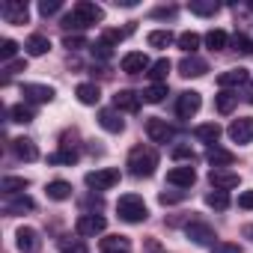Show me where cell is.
<instances>
[{
	"label": "cell",
	"mask_w": 253,
	"mask_h": 253,
	"mask_svg": "<svg viewBox=\"0 0 253 253\" xmlns=\"http://www.w3.org/2000/svg\"><path fill=\"white\" fill-rule=\"evenodd\" d=\"M158 167V152L152 146H134L128 152V170L134 176H152Z\"/></svg>",
	"instance_id": "cell-1"
},
{
	"label": "cell",
	"mask_w": 253,
	"mask_h": 253,
	"mask_svg": "<svg viewBox=\"0 0 253 253\" xmlns=\"http://www.w3.org/2000/svg\"><path fill=\"white\" fill-rule=\"evenodd\" d=\"M116 211H119V217H122L125 223H143V220L149 217V209H146L143 197H137V194H125V197H119Z\"/></svg>",
	"instance_id": "cell-2"
},
{
	"label": "cell",
	"mask_w": 253,
	"mask_h": 253,
	"mask_svg": "<svg viewBox=\"0 0 253 253\" xmlns=\"http://www.w3.org/2000/svg\"><path fill=\"white\" fill-rule=\"evenodd\" d=\"M84 182H86V188H92V191H110V188L119 182V170H113V167L89 170V173L84 176Z\"/></svg>",
	"instance_id": "cell-3"
},
{
	"label": "cell",
	"mask_w": 253,
	"mask_h": 253,
	"mask_svg": "<svg viewBox=\"0 0 253 253\" xmlns=\"http://www.w3.org/2000/svg\"><path fill=\"white\" fill-rule=\"evenodd\" d=\"M0 15H3V21H6V24H27L30 9H27L24 0H6V3L0 6Z\"/></svg>",
	"instance_id": "cell-4"
},
{
	"label": "cell",
	"mask_w": 253,
	"mask_h": 253,
	"mask_svg": "<svg viewBox=\"0 0 253 253\" xmlns=\"http://www.w3.org/2000/svg\"><path fill=\"white\" fill-rule=\"evenodd\" d=\"M146 134L152 143H170L173 140V125H167V119L161 116H149L146 119Z\"/></svg>",
	"instance_id": "cell-5"
},
{
	"label": "cell",
	"mask_w": 253,
	"mask_h": 253,
	"mask_svg": "<svg viewBox=\"0 0 253 253\" xmlns=\"http://www.w3.org/2000/svg\"><path fill=\"white\" fill-rule=\"evenodd\" d=\"M104 226H107V220H104L101 214H95V211L81 214V217L75 220V232H78V235H98V232H104Z\"/></svg>",
	"instance_id": "cell-6"
},
{
	"label": "cell",
	"mask_w": 253,
	"mask_h": 253,
	"mask_svg": "<svg viewBox=\"0 0 253 253\" xmlns=\"http://www.w3.org/2000/svg\"><path fill=\"white\" fill-rule=\"evenodd\" d=\"M81 21H84V27H89V24H98V21H104V9L98 6V3H89V0H78L75 3V9H72Z\"/></svg>",
	"instance_id": "cell-7"
},
{
	"label": "cell",
	"mask_w": 253,
	"mask_h": 253,
	"mask_svg": "<svg viewBox=\"0 0 253 253\" xmlns=\"http://www.w3.org/2000/svg\"><path fill=\"white\" fill-rule=\"evenodd\" d=\"M226 134H229L235 143H250V140H253V116H241V119H235L229 128H226Z\"/></svg>",
	"instance_id": "cell-8"
},
{
	"label": "cell",
	"mask_w": 253,
	"mask_h": 253,
	"mask_svg": "<svg viewBox=\"0 0 253 253\" xmlns=\"http://www.w3.org/2000/svg\"><path fill=\"white\" fill-rule=\"evenodd\" d=\"M146 69H152V63H149V57L143 51H128V54L122 57V72L125 75H140Z\"/></svg>",
	"instance_id": "cell-9"
},
{
	"label": "cell",
	"mask_w": 253,
	"mask_h": 253,
	"mask_svg": "<svg viewBox=\"0 0 253 253\" xmlns=\"http://www.w3.org/2000/svg\"><path fill=\"white\" fill-rule=\"evenodd\" d=\"M21 95H24L27 101H33V104H48L57 92H54V86H48V84H24Z\"/></svg>",
	"instance_id": "cell-10"
},
{
	"label": "cell",
	"mask_w": 253,
	"mask_h": 253,
	"mask_svg": "<svg viewBox=\"0 0 253 253\" xmlns=\"http://www.w3.org/2000/svg\"><path fill=\"white\" fill-rule=\"evenodd\" d=\"M200 104H203L200 92L188 89V92H182V95H179V101H176V113H179L182 119H191V116H194V113L200 110Z\"/></svg>",
	"instance_id": "cell-11"
},
{
	"label": "cell",
	"mask_w": 253,
	"mask_h": 253,
	"mask_svg": "<svg viewBox=\"0 0 253 253\" xmlns=\"http://www.w3.org/2000/svg\"><path fill=\"white\" fill-rule=\"evenodd\" d=\"M209 182L214 185V191H232V188H238V173L223 170V167H214L209 173Z\"/></svg>",
	"instance_id": "cell-12"
},
{
	"label": "cell",
	"mask_w": 253,
	"mask_h": 253,
	"mask_svg": "<svg viewBox=\"0 0 253 253\" xmlns=\"http://www.w3.org/2000/svg\"><path fill=\"white\" fill-rule=\"evenodd\" d=\"M185 232H188V238H191L194 244H211V241H214V229H211L209 223H203V220H191V223L185 226Z\"/></svg>",
	"instance_id": "cell-13"
},
{
	"label": "cell",
	"mask_w": 253,
	"mask_h": 253,
	"mask_svg": "<svg viewBox=\"0 0 253 253\" xmlns=\"http://www.w3.org/2000/svg\"><path fill=\"white\" fill-rule=\"evenodd\" d=\"M140 98H143V95H137V92H131V89H119V92L113 95V107H116V110H125V113H137V110H140Z\"/></svg>",
	"instance_id": "cell-14"
},
{
	"label": "cell",
	"mask_w": 253,
	"mask_h": 253,
	"mask_svg": "<svg viewBox=\"0 0 253 253\" xmlns=\"http://www.w3.org/2000/svg\"><path fill=\"white\" fill-rule=\"evenodd\" d=\"M15 244H18L21 253H33L42 241H39V232H36L33 226H21V229L15 232Z\"/></svg>",
	"instance_id": "cell-15"
},
{
	"label": "cell",
	"mask_w": 253,
	"mask_h": 253,
	"mask_svg": "<svg viewBox=\"0 0 253 253\" xmlns=\"http://www.w3.org/2000/svg\"><path fill=\"white\" fill-rule=\"evenodd\" d=\"M167 182L176 185V188H191L197 182V173H194V167H173L167 173Z\"/></svg>",
	"instance_id": "cell-16"
},
{
	"label": "cell",
	"mask_w": 253,
	"mask_h": 253,
	"mask_svg": "<svg viewBox=\"0 0 253 253\" xmlns=\"http://www.w3.org/2000/svg\"><path fill=\"white\" fill-rule=\"evenodd\" d=\"M206 72H209V63L200 60V57H185V60L179 63V75H185V78H200V75H206Z\"/></svg>",
	"instance_id": "cell-17"
},
{
	"label": "cell",
	"mask_w": 253,
	"mask_h": 253,
	"mask_svg": "<svg viewBox=\"0 0 253 253\" xmlns=\"http://www.w3.org/2000/svg\"><path fill=\"white\" fill-rule=\"evenodd\" d=\"M12 152H15L21 161H36V158H39V149H36V143H33L30 137H15V140H12Z\"/></svg>",
	"instance_id": "cell-18"
},
{
	"label": "cell",
	"mask_w": 253,
	"mask_h": 253,
	"mask_svg": "<svg viewBox=\"0 0 253 253\" xmlns=\"http://www.w3.org/2000/svg\"><path fill=\"white\" fill-rule=\"evenodd\" d=\"M194 137H197L200 143L214 146L217 137H220V125H217V122H203V125H197V128H194Z\"/></svg>",
	"instance_id": "cell-19"
},
{
	"label": "cell",
	"mask_w": 253,
	"mask_h": 253,
	"mask_svg": "<svg viewBox=\"0 0 253 253\" xmlns=\"http://www.w3.org/2000/svg\"><path fill=\"white\" fill-rule=\"evenodd\" d=\"M247 84V69H229V72H220L217 75V86L226 89V86H244Z\"/></svg>",
	"instance_id": "cell-20"
},
{
	"label": "cell",
	"mask_w": 253,
	"mask_h": 253,
	"mask_svg": "<svg viewBox=\"0 0 253 253\" xmlns=\"http://www.w3.org/2000/svg\"><path fill=\"white\" fill-rule=\"evenodd\" d=\"M131 250V241L125 235H107L101 238V253H128Z\"/></svg>",
	"instance_id": "cell-21"
},
{
	"label": "cell",
	"mask_w": 253,
	"mask_h": 253,
	"mask_svg": "<svg viewBox=\"0 0 253 253\" xmlns=\"http://www.w3.org/2000/svg\"><path fill=\"white\" fill-rule=\"evenodd\" d=\"M206 161H209V164H211V170H214V167H229V164L235 161V155H232V152H226V149H220V146H209Z\"/></svg>",
	"instance_id": "cell-22"
},
{
	"label": "cell",
	"mask_w": 253,
	"mask_h": 253,
	"mask_svg": "<svg viewBox=\"0 0 253 253\" xmlns=\"http://www.w3.org/2000/svg\"><path fill=\"white\" fill-rule=\"evenodd\" d=\"M27 179L24 176H3V182H0V191H3L6 197H15V194H24L27 191Z\"/></svg>",
	"instance_id": "cell-23"
},
{
	"label": "cell",
	"mask_w": 253,
	"mask_h": 253,
	"mask_svg": "<svg viewBox=\"0 0 253 253\" xmlns=\"http://www.w3.org/2000/svg\"><path fill=\"white\" fill-rule=\"evenodd\" d=\"M24 48H27V54H30V57H42V54H48V51H51V39H48V36H42V33H33V36L27 39V45H24Z\"/></svg>",
	"instance_id": "cell-24"
},
{
	"label": "cell",
	"mask_w": 253,
	"mask_h": 253,
	"mask_svg": "<svg viewBox=\"0 0 253 253\" xmlns=\"http://www.w3.org/2000/svg\"><path fill=\"white\" fill-rule=\"evenodd\" d=\"M98 125H101L104 131H110V134H119V131L125 128V122H122L113 110H101V113H98Z\"/></svg>",
	"instance_id": "cell-25"
},
{
	"label": "cell",
	"mask_w": 253,
	"mask_h": 253,
	"mask_svg": "<svg viewBox=\"0 0 253 253\" xmlns=\"http://www.w3.org/2000/svg\"><path fill=\"white\" fill-rule=\"evenodd\" d=\"M75 95H78V101H81V104H98V98H101V89H98L95 84H78Z\"/></svg>",
	"instance_id": "cell-26"
},
{
	"label": "cell",
	"mask_w": 253,
	"mask_h": 253,
	"mask_svg": "<svg viewBox=\"0 0 253 253\" xmlns=\"http://www.w3.org/2000/svg\"><path fill=\"white\" fill-rule=\"evenodd\" d=\"M45 191H48V200H57V203H63V200H69V197H72V185H69V182H63V179L51 182Z\"/></svg>",
	"instance_id": "cell-27"
},
{
	"label": "cell",
	"mask_w": 253,
	"mask_h": 253,
	"mask_svg": "<svg viewBox=\"0 0 253 253\" xmlns=\"http://www.w3.org/2000/svg\"><path fill=\"white\" fill-rule=\"evenodd\" d=\"M30 209H36V203H33V197H27V194H21V197H15V200H6V211H9V214H24V211H30Z\"/></svg>",
	"instance_id": "cell-28"
},
{
	"label": "cell",
	"mask_w": 253,
	"mask_h": 253,
	"mask_svg": "<svg viewBox=\"0 0 253 253\" xmlns=\"http://www.w3.org/2000/svg\"><path fill=\"white\" fill-rule=\"evenodd\" d=\"M206 45H209L211 51H223V48L229 45L226 30H209V33H206Z\"/></svg>",
	"instance_id": "cell-29"
},
{
	"label": "cell",
	"mask_w": 253,
	"mask_h": 253,
	"mask_svg": "<svg viewBox=\"0 0 253 253\" xmlns=\"http://www.w3.org/2000/svg\"><path fill=\"white\" fill-rule=\"evenodd\" d=\"M167 75H170V60H167V57L158 60V63H152V69H149L152 84H167Z\"/></svg>",
	"instance_id": "cell-30"
},
{
	"label": "cell",
	"mask_w": 253,
	"mask_h": 253,
	"mask_svg": "<svg viewBox=\"0 0 253 253\" xmlns=\"http://www.w3.org/2000/svg\"><path fill=\"white\" fill-rule=\"evenodd\" d=\"M188 9H191L194 15H214L220 6L214 3V0H191V3H188Z\"/></svg>",
	"instance_id": "cell-31"
},
{
	"label": "cell",
	"mask_w": 253,
	"mask_h": 253,
	"mask_svg": "<svg viewBox=\"0 0 253 253\" xmlns=\"http://www.w3.org/2000/svg\"><path fill=\"white\" fill-rule=\"evenodd\" d=\"M235 101H238V95L235 92H229V89H220L217 92V113H232V107H235Z\"/></svg>",
	"instance_id": "cell-32"
},
{
	"label": "cell",
	"mask_w": 253,
	"mask_h": 253,
	"mask_svg": "<svg viewBox=\"0 0 253 253\" xmlns=\"http://www.w3.org/2000/svg\"><path fill=\"white\" fill-rule=\"evenodd\" d=\"M206 206L223 211V209H229V194L226 191H211V194H206Z\"/></svg>",
	"instance_id": "cell-33"
},
{
	"label": "cell",
	"mask_w": 253,
	"mask_h": 253,
	"mask_svg": "<svg viewBox=\"0 0 253 253\" xmlns=\"http://www.w3.org/2000/svg\"><path fill=\"white\" fill-rule=\"evenodd\" d=\"M200 42H203V39H200V33H191V30L179 36V48H182L185 54H191V57H194V51L200 48Z\"/></svg>",
	"instance_id": "cell-34"
},
{
	"label": "cell",
	"mask_w": 253,
	"mask_h": 253,
	"mask_svg": "<svg viewBox=\"0 0 253 253\" xmlns=\"http://www.w3.org/2000/svg\"><path fill=\"white\" fill-rule=\"evenodd\" d=\"M164 95H167V84H152V86L143 92V101H149V104H161Z\"/></svg>",
	"instance_id": "cell-35"
},
{
	"label": "cell",
	"mask_w": 253,
	"mask_h": 253,
	"mask_svg": "<svg viewBox=\"0 0 253 253\" xmlns=\"http://www.w3.org/2000/svg\"><path fill=\"white\" fill-rule=\"evenodd\" d=\"M9 116H12V122H21V125L33 122V110H30L27 104H12V107H9Z\"/></svg>",
	"instance_id": "cell-36"
},
{
	"label": "cell",
	"mask_w": 253,
	"mask_h": 253,
	"mask_svg": "<svg viewBox=\"0 0 253 253\" xmlns=\"http://www.w3.org/2000/svg\"><path fill=\"white\" fill-rule=\"evenodd\" d=\"M60 253H89L81 238H60Z\"/></svg>",
	"instance_id": "cell-37"
},
{
	"label": "cell",
	"mask_w": 253,
	"mask_h": 253,
	"mask_svg": "<svg viewBox=\"0 0 253 253\" xmlns=\"http://www.w3.org/2000/svg\"><path fill=\"white\" fill-rule=\"evenodd\" d=\"M170 42H173V33L170 30H152L149 33V45L152 48H167Z\"/></svg>",
	"instance_id": "cell-38"
},
{
	"label": "cell",
	"mask_w": 253,
	"mask_h": 253,
	"mask_svg": "<svg viewBox=\"0 0 253 253\" xmlns=\"http://www.w3.org/2000/svg\"><path fill=\"white\" fill-rule=\"evenodd\" d=\"M89 51H92V57H98V60H110V57H113V45H107L104 39L92 42V45H89Z\"/></svg>",
	"instance_id": "cell-39"
},
{
	"label": "cell",
	"mask_w": 253,
	"mask_h": 253,
	"mask_svg": "<svg viewBox=\"0 0 253 253\" xmlns=\"http://www.w3.org/2000/svg\"><path fill=\"white\" fill-rule=\"evenodd\" d=\"M48 161H51V164H75V161H78V152H75V149H60V152L48 155Z\"/></svg>",
	"instance_id": "cell-40"
},
{
	"label": "cell",
	"mask_w": 253,
	"mask_h": 253,
	"mask_svg": "<svg viewBox=\"0 0 253 253\" xmlns=\"http://www.w3.org/2000/svg\"><path fill=\"white\" fill-rule=\"evenodd\" d=\"M63 48H69V51H81V48H89V42L81 36V33H66V39H63Z\"/></svg>",
	"instance_id": "cell-41"
},
{
	"label": "cell",
	"mask_w": 253,
	"mask_h": 253,
	"mask_svg": "<svg viewBox=\"0 0 253 253\" xmlns=\"http://www.w3.org/2000/svg\"><path fill=\"white\" fill-rule=\"evenodd\" d=\"M15 54H18V42L15 39H3V42H0V60H3V63L12 60Z\"/></svg>",
	"instance_id": "cell-42"
},
{
	"label": "cell",
	"mask_w": 253,
	"mask_h": 253,
	"mask_svg": "<svg viewBox=\"0 0 253 253\" xmlns=\"http://www.w3.org/2000/svg\"><path fill=\"white\" fill-rule=\"evenodd\" d=\"M182 200H185V191H161L158 194L161 206H173V203H182Z\"/></svg>",
	"instance_id": "cell-43"
},
{
	"label": "cell",
	"mask_w": 253,
	"mask_h": 253,
	"mask_svg": "<svg viewBox=\"0 0 253 253\" xmlns=\"http://www.w3.org/2000/svg\"><path fill=\"white\" fill-rule=\"evenodd\" d=\"M232 45H235V51H241V54H253V39H247L244 33H235V36H232Z\"/></svg>",
	"instance_id": "cell-44"
},
{
	"label": "cell",
	"mask_w": 253,
	"mask_h": 253,
	"mask_svg": "<svg viewBox=\"0 0 253 253\" xmlns=\"http://www.w3.org/2000/svg\"><path fill=\"white\" fill-rule=\"evenodd\" d=\"M131 30H134V27H128V30H104V33H101V39H104L107 45H116V42H122V39H125V33H131Z\"/></svg>",
	"instance_id": "cell-45"
},
{
	"label": "cell",
	"mask_w": 253,
	"mask_h": 253,
	"mask_svg": "<svg viewBox=\"0 0 253 253\" xmlns=\"http://www.w3.org/2000/svg\"><path fill=\"white\" fill-rule=\"evenodd\" d=\"M211 253H241V247L232 244V241H214L211 244Z\"/></svg>",
	"instance_id": "cell-46"
},
{
	"label": "cell",
	"mask_w": 253,
	"mask_h": 253,
	"mask_svg": "<svg viewBox=\"0 0 253 253\" xmlns=\"http://www.w3.org/2000/svg\"><path fill=\"white\" fill-rule=\"evenodd\" d=\"M60 6H63L60 0H42V3H39V12L48 18V15H54V12H60Z\"/></svg>",
	"instance_id": "cell-47"
},
{
	"label": "cell",
	"mask_w": 253,
	"mask_h": 253,
	"mask_svg": "<svg viewBox=\"0 0 253 253\" xmlns=\"http://www.w3.org/2000/svg\"><path fill=\"white\" fill-rule=\"evenodd\" d=\"M173 158L176 161H194V149L191 146H173Z\"/></svg>",
	"instance_id": "cell-48"
},
{
	"label": "cell",
	"mask_w": 253,
	"mask_h": 253,
	"mask_svg": "<svg viewBox=\"0 0 253 253\" xmlns=\"http://www.w3.org/2000/svg\"><path fill=\"white\" fill-rule=\"evenodd\" d=\"M63 27H66V30H84V21H81L75 12H69V15L63 18Z\"/></svg>",
	"instance_id": "cell-49"
},
{
	"label": "cell",
	"mask_w": 253,
	"mask_h": 253,
	"mask_svg": "<svg viewBox=\"0 0 253 253\" xmlns=\"http://www.w3.org/2000/svg\"><path fill=\"white\" fill-rule=\"evenodd\" d=\"M238 209H253V191H244V194H238Z\"/></svg>",
	"instance_id": "cell-50"
},
{
	"label": "cell",
	"mask_w": 253,
	"mask_h": 253,
	"mask_svg": "<svg viewBox=\"0 0 253 253\" xmlns=\"http://www.w3.org/2000/svg\"><path fill=\"white\" fill-rule=\"evenodd\" d=\"M152 15H155V18H176V9H173V6H161V9H155Z\"/></svg>",
	"instance_id": "cell-51"
},
{
	"label": "cell",
	"mask_w": 253,
	"mask_h": 253,
	"mask_svg": "<svg viewBox=\"0 0 253 253\" xmlns=\"http://www.w3.org/2000/svg\"><path fill=\"white\" fill-rule=\"evenodd\" d=\"M24 69H27V63H24V60H15V63H9V66H6V75H15V72H24Z\"/></svg>",
	"instance_id": "cell-52"
},
{
	"label": "cell",
	"mask_w": 253,
	"mask_h": 253,
	"mask_svg": "<svg viewBox=\"0 0 253 253\" xmlns=\"http://www.w3.org/2000/svg\"><path fill=\"white\" fill-rule=\"evenodd\" d=\"M244 101L253 104V84H244Z\"/></svg>",
	"instance_id": "cell-53"
},
{
	"label": "cell",
	"mask_w": 253,
	"mask_h": 253,
	"mask_svg": "<svg viewBox=\"0 0 253 253\" xmlns=\"http://www.w3.org/2000/svg\"><path fill=\"white\" fill-rule=\"evenodd\" d=\"M247 238H250V241H253V226H247Z\"/></svg>",
	"instance_id": "cell-54"
}]
</instances>
